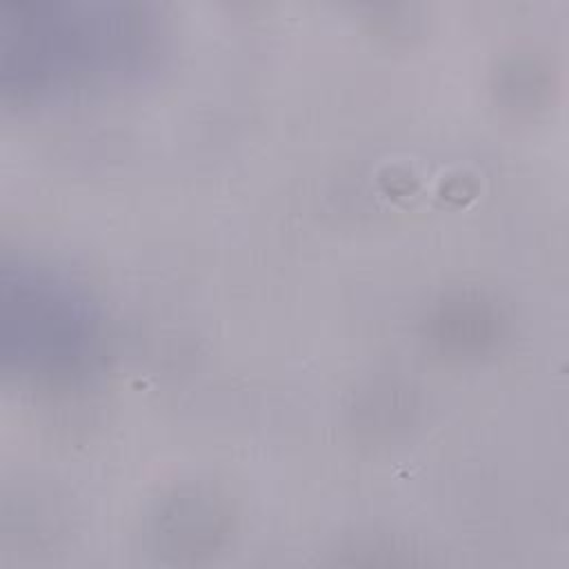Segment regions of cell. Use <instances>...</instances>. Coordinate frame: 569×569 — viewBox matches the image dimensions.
<instances>
[{
  "label": "cell",
  "mask_w": 569,
  "mask_h": 569,
  "mask_svg": "<svg viewBox=\"0 0 569 569\" xmlns=\"http://www.w3.org/2000/svg\"><path fill=\"white\" fill-rule=\"evenodd\" d=\"M160 27L136 4L9 0L0 4L4 100L42 104L109 89L158 58Z\"/></svg>",
  "instance_id": "cell-1"
},
{
  "label": "cell",
  "mask_w": 569,
  "mask_h": 569,
  "mask_svg": "<svg viewBox=\"0 0 569 569\" xmlns=\"http://www.w3.org/2000/svg\"><path fill=\"white\" fill-rule=\"evenodd\" d=\"M104 331L89 296L69 278L27 260L0 269V367L31 387H67L91 373Z\"/></svg>",
  "instance_id": "cell-2"
},
{
  "label": "cell",
  "mask_w": 569,
  "mask_h": 569,
  "mask_svg": "<svg viewBox=\"0 0 569 569\" xmlns=\"http://www.w3.org/2000/svg\"><path fill=\"white\" fill-rule=\"evenodd\" d=\"M231 520L229 505L216 491H173L156 507L149 538L158 556L171 562H198L224 545Z\"/></svg>",
  "instance_id": "cell-3"
},
{
  "label": "cell",
  "mask_w": 569,
  "mask_h": 569,
  "mask_svg": "<svg viewBox=\"0 0 569 569\" xmlns=\"http://www.w3.org/2000/svg\"><path fill=\"white\" fill-rule=\"evenodd\" d=\"M507 331L500 305L482 291H451L422 318L425 342L447 358H478L493 351Z\"/></svg>",
  "instance_id": "cell-4"
}]
</instances>
